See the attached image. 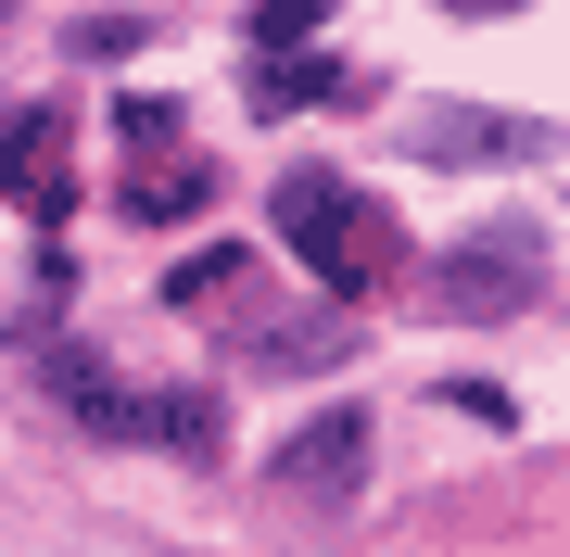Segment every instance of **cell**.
<instances>
[{
  "instance_id": "cell-8",
  "label": "cell",
  "mask_w": 570,
  "mask_h": 557,
  "mask_svg": "<svg viewBox=\"0 0 570 557\" xmlns=\"http://www.w3.org/2000/svg\"><path fill=\"white\" fill-rule=\"evenodd\" d=\"M216 291H254V267H242V241H204L178 279H165V305H216Z\"/></svg>"
},
{
  "instance_id": "cell-10",
  "label": "cell",
  "mask_w": 570,
  "mask_h": 557,
  "mask_svg": "<svg viewBox=\"0 0 570 557\" xmlns=\"http://www.w3.org/2000/svg\"><path fill=\"white\" fill-rule=\"evenodd\" d=\"M254 89H266L279 115H292V102H343V63H266Z\"/></svg>"
},
{
  "instance_id": "cell-6",
  "label": "cell",
  "mask_w": 570,
  "mask_h": 557,
  "mask_svg": "<svg viewBox=\"0 0 570 557\" xmlns=\"http://www.w3.org/2000/svg\"><path fill=\"white\" fill-rule=\"evenodd\" d=\"M204 203H216V166H204V152H165L153 178H127V216H140V228H190Z\"/></svg>"
},
{
  "instance_id": "cell-12",
  "label": "cell",
  "mask_w": 570,
  "mask_h": 557,
  "mask_svg": "<svg viewBox=\"0 0 570 557\" xmlns=\"http://www.w3.org/2000/svg\"><path fill=\"white\" fill-rule=\"evenodd\" d=\"M305 26H317L305 0H266V13H254V51H266V63H292V51H305Z\"/></svg>"
},
{
  "instance_id": "cell-7",
  "label": "cell",
  "mask_w": 570,
  "mask_h": 557,
  "mask_svg": "<svg viewBox=\"0 0 570 557\" xmlns=\"http://www.w3.org/2000/svg\"><path fill=\"white\" fill-rule=\"evenodd\" d=\"M242 355H254V368H330V355H355V317L317 305V317H292V330H254Z\"/></svg>"
},
{
  "instance_id": "cell-11",
  "label": "cell",
  "mask_w": 570,
  "mask_h": 557,
  "mask_svg": "<svg viewBox=\"0 0 570 557\" xmlns=\"http://www.w3.org/2000/svg\"><path fill=\"white\" fill-rule=\"evenodd\" d=\"M153 431L178 444V456H216V418H204V392H165V406H153Z\"/></svg>"
},
{
  "instance_id": "cell-2",
  "label": "cell",
  "mask_w": 570,
  "mask_h": 557,
  "mask_svg": "<svg viewBox=\"0 0 570 557\" xmlns=\"http://www.w3.org/2000/svg\"><path fill=\"white\" fill-rule=\"evenodd\" d=\"M266 481H279V495H355L367 481V406H317L305 431L266 456Z\"/></svg>"
},
{
  "instance_id": "cell-3",
  "label": "cell",
  "mask_w": 570,
  "mask_h": 557,
  "mask_svg": "<svg viewBox=\"0 0 570 557\" xmlns=\"http://www.w3.org/2000/svg\"><path fill=\"white\" fill-rule=\"evenodd\" d=\"M431 305L444 317H520V305H546V267H532V241L444 253V267H431Z\"/></svg>"
},
{
  "instance_id": "cell-4",
  "label": "cell",
  "mask_w": 570,
  "mask_h": 557,
  "mask_svg": "<svg viewBox=\"0 0 570 557\" xmlns=\"http://www.w3.org/2000/svg\"><path fill=\"white\" fill-rule=\"evenodd\" d=\"M0 190H13L26 216H63V203H77V190H63V115L51 102L0 127Z\"/></svg>"
},
{
  "instance_id": "cell-9",
  "label": "cell",
  "mask_w": 570,
  "mask_h": 557,
  "mask_svg": "<svg viewBox=\"0 0 570 557\" xmlns=\"http://www.w3.org/2000/svg\"><path fill=\"white\" fill-rule=\"evenodd\" d=\"M115 127H127V166H140V152H178V102H153V89H127Z\"/></svg>"
},
{
  "instance_id": "cell-5",
  "label": "cell",
  "mask_w": 570,
  "mask_h": 557,
  "mask_svg": "<svg viewBox=\"0 0 570 557\" xmlns=\"http://www.w3.org/2000/svg\"><path fill=\"white\" fill-rule=\"evenodd\" d=\"M406 152H419V166H482V152H546V127H508V115H419Z\"/></svg>"
},
{
  "instance_id": "cell-1",
  "label": "cell",
  "mask_w": 570,
  "mask_h": 557,
  "mask_svg": "<svg viewBox=\"0 0 570 557\" xmlns=\"http://www.w3.org/2000/svg\"><path fill=\"white\" fill-rule=\"evenodd\" d=\"M279 241L317 267V291H330V305H367V291H381V267H393V216L367 203L355 178H330V166L279 178Z\"/></svg>"
}]
</instances>
